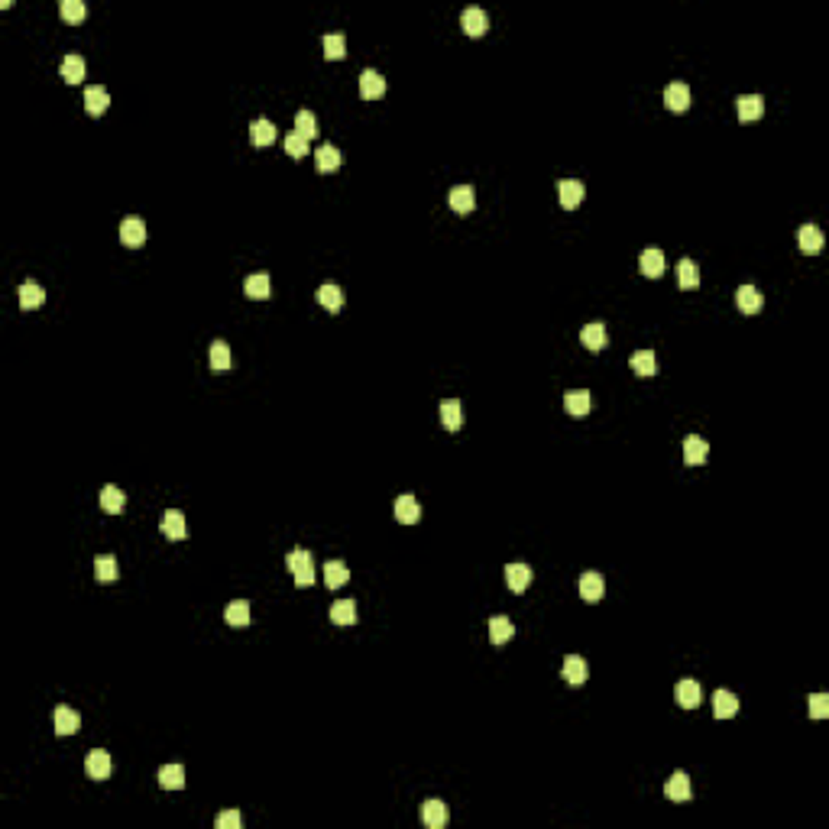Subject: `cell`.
Returning a JSON list of instances; mask_svg holds the SVG:
<instances>
[{
	"label": "cell",
	"mask_w": 829,
	"mask_h": 829,
	"mask_svg": "<svg viewBox=\"0 0 829 829\" xmlns=\"http://www.w3.org/2000/svg\"><path fill=\"white\" fill-rule=\"evenodd\" d=\"M233 366V356H231V347L224 344V340H214L211 344V369H217V373H224V369Z\"/></svg>",
	"instance_id": "41"
},
{
	"label": "cell",
	"mask_w": 829,
	"mask_h": 829,
	"mask_svg": "<svg viewBox=\"0 0 829 829\" xmlns=\"http://www.w3.org/2000/svg\"><path fill=\"white\" fill-rule=\"evenodd\" d=\"M250 139H253V146H272V143H276V127H272V120L250 123Z\"/></svg>",
	"instance_id": "30"
},
{
	"label": "cell",
	"mask_w": 829,
	"mask_h": 829,
	"mask_svg": "<svg viewBox=\"0 0 829 829\" xmlns=\"http://www.w3.org/2000/svg\"><path fill=\"white\" fill-rule=\"evenodd\" d=\"M677 703L683 709H697L703 703V687L697 680H680L677 683Z\"/></svg>",
	"instance_id": "15"
},
{
	"label": "cell",
	"mask_w": 829,
	"mask_h": 829,
	"mask_svg": "<svg viewBox=\"0 0 829 829\" xmlns=\"http://www.w3.org/2000/svg\"><path fill=\"white\" fill-rule=\"evenodd\" d=\"M347 580H350V570H347V564H344V561H330V564H324V584H327L330 590L344 586Z\"/></svg>",
	"instance_id": "36"
},
{
	"label": "cell",
	"mask_w": 829,
	"mask_h": 829,
	"mask_svg": "<svg viewBox=\"0 0 829 829\" xmlns=\"http://www.w3.org/2000/svg\"><path fill=\"white\" fill-rule=\"evenodd\" d=\"M62 78L69 81V85H78V81H85V59L81 55H65L62 59Z\"/></svg>",
	"instance_id": "29"
},
{
	"label": "cell",
	"mask_w": 829,
	"mask_h": 829,
	"mask_svg": "<svg viewBox=\"0 0 829 829\" xmlns=\"http://www.w3.org/2000/svg\"><path fill=\"white\" fill-rule=\"evenodd\" d=\"M100 506H104V512L117 515V512H123V506H127V496H123L117 486H104V489H100Z\"/></svg>",
	"instance_id": "40"
},
{
	"label": "cell",
	"mask_w": 829,
	"mask_h": 829,
	"mask_svg": "<svg viewBox=\"0 0 829 829\" xmlns=\"http://www.w3.org/2000/svg\"><path fill=\"white\" fill-rule=\"evenodd\" d=\"M451 813H447V804L444 800H424L422 804V823L431 829H444Z\"/></svg>",
	"instance_id": "4"
},
{
	"label": "cell",
	"mask_w": 829,
	"mask_h": 829,
	"mask_svg": "<svg viewBox=\"0 0 829 829\" xmlns=\"http://www.w3.org/2000/svg\"><path fill=\"white\" fill-rule=\"evenodd\" d=\"M94 576H98L100 584L117 580V557L114 554H100V557H94Z\"/></svg>",
	"instance_id": "39"
},
{
	"label": "cell",
	"mask_w": 829,
	"mask_h": 829,
	"mask_svg": "<svg viewBox=\"0 0 829 829\" xmlns=\"http://www.w3.org/2000/svg\"><path fill=\"white\" fill-rule=\"evenodd\" d=\"M557 195H561V204L567 207V211H574V207H580V201H584V182H576V178H564V182H557Z\"/></svg>",
	"instance_id": "12"
},
{
	"label": "cell",
	"mask_w": 829,
	"mask_h": 829,
	"mask_svg": "<svg viewBox=\"0 0 829 829\" xmlns=\"http://www.w3.org/2000/svg\"><path fill=\"white\" fill-rule=\"evenodd\" d=\"M713 713H716V719H729V716H736V713H738V700H736V693H729V690H716V693H713Z\"/></svg>",
	"instance_id": "26"
},
{
	"label": "cell",
	"mask_w": 829,
	"mask_h": 829,
	"mask_svg": "<svg viewBox=\"0 0 829 829\" xmlns=\"http://www.w3.org/2000/svg\"><path fill=\"white\" fill-rule=\"evenodd\" d=\"M224 619L231 622L233 629H243V625H250V603H246V599H237V603H231V606L224 609Z\"/></svg>",
	"instance_id": "38"
},
{
	"label": "cell",
	"mask_w": 829,
	"mask_h": 829,
	"mask_svg": "<svg viewBox=\"0 0 829 829\" xmlns=\"http://www.w3.org/2000/svg\"><path fill=\"white\" fill-rule=\"evenodd\" d=\"M42 301H46V292H42L33 279H26V282L20 285V308H23V311H33V308H39Z\"/></svg>",
	"instance_id": "31"
},
{
	"label": "cell",
	"mask_w": 829,
	"mask_h": 829,
	"mask_svg": "<svg viewBox=\"0 0 829 829\" xmlns=\"http://www.w3.org/2000/svg\"><path fill=\"white\" fill-rule=\"evenodd\" d=\"M677 285H680L683 292L700 289V269L693 266V260H680V266H677Z\"/></svg>",
	"instance_id": "35"
},
{
	"label": "cell",
	"mask_w": 829,
	"mask_h": 829,
	"mask_svg": "<svg viewBox=\"0 0 829 829\" xmlns=\"http://www.w3.org/2000/svg\"><path fill=\"white\" fill-rule=\"evenodd\" d=\"M120 240L127 246H143L146 243V224L139 221V217H127V221L120 224Z\"/></svg>",
	"instance_id": "17"
},
{
	"label": "cell",
	"mask_w": 829,
	"mask_h": 829,
	"mask_svg": "<svg viewBox=\"0 0 829 829\" xmlns=\"http://www.w3.org/2000/svg\"><path fill=\"white\" fill-rule=\"evenodd\" d=\"M360 94H363L366 100H379V98L385 94V78L379 75L376 69H366V71L360 75Z\"/></svg>",
	"instance_id": "11"
},
{
	"label": "cell",
	"mask_w": 829,
	"mask_h": 829,
	"mask_svg": "<svg viewBox=\"0 0 829 829\" xmlns=\"http://www.w3.org/2000/svg\"><path fill=\"white\" fill-rule=\"evenodd\" d=\"M52 729H55V736H75V732L81 729V716H78L71 707H55Z\"/></svg>",
	"instance_id": "3"
},
{
	"label": "cell",
	"mask_w": 829,
	"mask_h": 829,
	"mask_svg": "<svg viewBox=\"0 0 829 829\" xmlns=\"http://www.w3.org/2000/svg\"><path fill=\"white\" fill-rule=\"evenodd\" d=\"M330 622H337V625H354L356 622V603L354 599H337V603L330 606Z\"/></svg>",
	"instance_id": "33"
},
{
	"label": "cell",
	"mask_w": 829,
	"mask_h": 829,
	"mask_svg": "<svg viewBox=\"0 0 829 829\" xmlns=\"http://www.w3.org/2000/svg\"><path fill=\"white\" fill-rule=\"evenodd\" d=\"M736 305L742 315H758L761 308H765V295L755 289V285H742L736 292Z\"/></svg>",
	"instance_id": "5"
},
{
	"label": "cell",
	"mask_w": 829,
	"mask_h": 829,
	"mask_svg": "<svg viewBox=\"0 0 829 829\" xmlns=\"http://www.w3.org/2000/svg\"><path fill=\"white\" fill-rule=\"evenodd\" d=\"M159 787H166V791H182L185 787L182 765H166V768H159Z\"/></svg>",
	"instance_id": "34"
},
{
	"label": "cell",
	"mask_w": 829,
	"mask_h": 829,
	"mask_svg": "<svg viewBox=\"0 0 829 829\" xmlns=\"http://www.w3.org/2000/svg\"><path fill=\"white\" fill-rule=\"evenodd\" d=\"M736 104H738V120L742 123L758 120V117L765 114V98H761V94H742Z\"/></svg>",
	"instance_id": "16"
},
{
	"label": "cell",
	"mask_w": 829,
	"mask_h": 829,
	"mask_svg": "<svg viewBox=\"0 0 829 829\" xmlns=\"http://www.w3.org/2000/svg\"><path fill=\"white\" fill-rule=\"evenodd\" d=\"M447 204L457 211V214H470L476 207V192L470 188V185H457L451 195H447Z\"/></svg>",
	"instance_id": "14"
},
{
	"label": "cell",
	"mask_w": 829,
	"mask_h": 829,
	"mask_svg": "<svg viewBox=\"0 0 829 829\" xmlns=\"http://www.w3.org/2000/svg\"><path fill=\"white\" fill-rule=\"evenodd\" d=\"M603 593H606V580H603L596 570H586V574L580 576V596H584L586 603H599Z\"/></svg>",
	"instance_id": "9"
},
{
	"label": "cell",
	"mask_w": 829,
	"mask_h": 829,
	"mask_svg": "<svg viewBox=\"0 0 829 829\" xmlns=\"http://www.w3.org/2000/svg\"><path fill=\"white\" fill-rule=\"evenodd\" d=\"M590 405H593V399H590V392H567L564 395V408H567V414L570 418H584V414H590Z\"/></svg>",
	"instance_id": "24"
},
{
	"label": "cell",
	"mask_w": 829,
	"mask_h": 829,
	"mask_svg": "<svg viewBox=\"0 0 829 829\" xmlns=\"http://www.w3.org/2000/svg\"><path fill=\"white\" fill-rule=\"evenodd\" d=\"M85 771H88V777H94V781H108L110 771H114V761H110V755L104 752V748H94V752H88V758H85Z\"/></svg>",
	"instance_id": "2"
},
{
	"label": "cell",
	"mask_w": 829,
	"mask_h": 829,
	"mask_svg": "<svg viewBox=\"0 0 829 829\" xmlns=\"http://www.w3.org/2000/svg\"><path fill=\"white\" fill-rule=\"evenodd\" d=\"M709 457V444L700 434H690V438H683V460L690 463V467H700V463Z\"/></svg>",
	"instance_id": "13"
},
{
	"label": "cell",
	"mask_w": 829,
	"mask_h": 829,
	"mask_svg": "<svg viewBox=\"0 0 829 829\" xmlns=\"http://www.w3.org/2000/svg\"><path fill=\"white\" fill-rule=\"evenodd\" d=\"M243 292L250 295V298H269V276L266 272H256V276H246V282H243Z\"/></svg>",
	"instance_id": "42"
},
{
	"label": "cell",
	"mask_w": 829,
	"mask_h": 829,
	"mask_svg": "<svg viewBox=\"0 0 829 829\" xmlns=\"http://www.w3.org/2000/svg\"><path fill=\"white\" fill-rule=\"evenodd\" d=\"M810 716H813V719L829 716V697L826 693H813V697H810Z\"/></svg>",
	"instance_id": "48"
},
{
	"label": "cell",
	"mask_w": 829,
	"mask_h": 829,
	"mask_svg": "<svg viewBox=\"0 0 829 829\" xmlns=\"http://www.w3.org/2000/svg\"><path fill=\"white\" fill-rule=\"evenodd\" d=\"M797 243H800V250L810 253V256L820 253L823 250V231L816 227V224H804V227L797 231Z\"/></svg>",
	"instance_id": "18"
},
{
	"label": "cell",
	"mask_w": 829,
	"mask_h": 829,
	"mask_svg": "<svg viewBox=\"0 0 829 829\" xmlns=\"http://www.w3.org/2000/svg\"><path fill=\"white\" fill-rule=\"evenodd\" d=\"M243 826V816L237 813V810H224L221 816H217V829H240Z\"/></svg>",
	"instance_id": "49"
},
{
	"label": "cell",
	"mask_w": 829,
	"mask_h": 829,
	"mask_svg": "<svg viewBox=\"0 0 829 829\" xmlns=\"http://www.w3.org/2000/svg\"><path fill=\"white\" fill-rule=\"evenodd\" d=\"M340 162H344V156L337 153V146H330V143L318 146V153H315L318 172H334V169H340Z\"/></svg>",
	"instance_id": "27"
},
{
	"label": "cell",
	"mask_w": 829,
	"mask_h": 829,
	"mask_svg": "<svg viewBox=\"0 0 829 829\" xmlns=\"http://www.w3.org/2000/svg\"><path fill=\"white\" fill-rule=\"evenodd\" d=\"M395 518H399L402 525L418 522V518H422V506H418V499H414V496H399V499H395Z\"/></svg>",
	"instance_id": "23"
},
{
	"label": "cell",
	"mask_w": 829,
	"mask_h": 829,
	"mask_svg": "<svg viewBox=\"0 0 829 829\" xmlns=\"http://www.w3.org/2000/svg\"><path fill=\"white\" fill-rule=\"evenodd\" d=\"M506 584H509V590H512V593L528 590L531 567H528V564H509V567H506Z\"/></svg>",
	"instance_id": "20"
},
{
	"label": "cell",
	"mask_w": 829,
	"mask_h": 829,
	"mask_svg": "<svg viewBox=\"0 0 829 829\" xmlns=\"http://www.w3.org/2000/svg\"><path fill=\"white\" fill-rule=\"evenodd\" d=\"M664 108L674 110V114H683V110L690 108V88L680 85V81L668 85V88H664Z\"/></svg>",
	"instance_id": "6"
},
{
	"label": "cell",
	"mask_w": 829,
	"mask_h": 829,
	"mask_svg": "<svg viewBox=\"0 0 829 829\" xmlns=\"http://www.w3.org/2000/svg\"><path fill=\"white\" fill-rule=\"evenodd\" d=\"M285 153L292 156V159H305L308 156V139L298 137V133H289V137H285Z\"/></svg>",
	"instance_id": "47"
},
{
	"label": "cell",
	"mask_w": 829,
	"mask_h": 829,
	"mask_svg": "<svg viewBox=\"0 0 829 829\" xmlns=\"http://www.w3.org/2000/svg\"><path fill=\"white\" fill-rule=\"evenodd\" d=\"M512 635H515V625H512V622H509L506 615H492V619H489V638H492V645H506Z\"/></svg>",
	"instance_id": "32"
},
{
	"label": "cell",
	"mask_w": 829,
	"mask_h": 829,
	"mask_svg": "<svg viewBox=\"0 0 829 829\" xmlns=\"http://www.w3.org/2000/svg\"><path fill=\"white\" fill-rule=\"evenodd\" d=\"M441 424H444L447 431H460V424H463V408H460V402L457 399H444L441 402Z\"/></svg>",
	"instance_id": "22"
},
{
	"label": "cell",
	"mask_w": 829,
	"mask_h": 829,
	"mask_svg": "<svg viewBox=\"0 0 829 829\" xmlns=\"http://www.w3.org/2000/svg\"><path fill=\"white\" fill-rule=\"evenodd\" d=\"M59 13H62V20H69V23H81V20L88 16V7L81 4V0H62Z\"/></svg>",
	"instance_id": "46"
},
{
	"label": "cell",
	"mask_w": 829,
	"mask_h": 829,
	"mask_svg": "<svg viewBox=\"0 0 829 829\" xmlns=\"http://www.w3.org/2000/svg\"><path fill=\"white\" fill-rule=\"evenodd\" d=\"M632 369H635L638 376H654L658 373V363H654V354L651 350H638V354H632Z\"/></svg>",
	"instance_id": "43"
},
{
	"label": "cell",
	"mask_w": 829,
	"mask_h": 829,
	"mask_svg": "<svg viewBox=\"0 0 829 829\" xmlns=\"http://www.w3.org/2000/svg\"><path fill=\"white\" fill-rule=\"evenodd\" d=\"M162 535L172 538V541H182L185 535H188V525H185V515L178 512V509H169V512L162 515Z\"/></svg>",
	"instance_id": "19"
},
{
	"label": "cell",
	"mask_w": 829,
	"mask_h": 829,
	"mask_svg": "<svg viewBox=\"0 0 829 829\" xmlns=\"http://www.w3.org/2000/svg\"><path fill=\"white\" fill-rule=\"evenodd\" d=\"M638 269H642V276H648V279H661L664 276V253H661L658 246L645 250V253L638 256Z\"/></svg>",
	"instance_id": "10"
},
{
	"label": "cell",
	"mask_w": 829,
	"mask_h": 829,
	"mask_svg": "<svg viewBox=\"0 0 829 829\" xmlns=\"http://www.w3.org/2000/svg\"><path fill=\"white\" fill-rule=\"evenodd\" d=\"M586 674H590V668H586V661L580 658V654H567L564 658V680L567 683H584L586 680Z\"/></svg>",
	"instance_id": "25"
},
{
	"label": "cell",
	"mask_w": 829,
	"mask_h": 829,
	"mask_svg": "<svg viewBox=\"0 0 829 829\" xmlns=\"http://www.w3.org/2000/svg\"><path fill=\"white\" fill-rule=\"evenodd\" d=\"M580 340H584L586 350H603L606 347V327L603 324H586L584 330H580Z\"/></svg>",
	"instance_id": "37"
},
{
	"label": "cell",
	"mask_w": 829,
	"mask_h": 829,
	"mask_svg": "<svg viewBox=\"0 0 829 829\" xmlns=\"http://www.w3.org/2000/svg\"><path fill=\"white\" fill-rule=\"evenodd\" d=\"M347 55V39L340 36V33H330V36H324V59H344Z\"/></svg>",
	"instance_id": "45"
},
{
	"label": "cell",
	"mask_w": 829,
	"mask_h": 829,
	"mask_svg": "<svg viewBox=\"0 0 829 829\" xmlns=\"http://www.w3.org/2000/svg\"><path fill=\"white\" fill-rule=\"evenodd\" d=\"M318 301H321L327 311H340V308H344V289H340L337 282H324L321 289H318Z\"/></svg>",
	"instance_id": "28"
},
{
	"label": "cell",
	"mask_w": 829,
	"mask_h": 829,
	"mask_svg": "<svg viewBox=\"0 0 829 829\" xmlns=\"http://www.w3.org/2000/svg\"><path fill=\"white\" fill-rule=\"evenodd\" d=\"M285 564H289V570L295 574V586H311L315 584V561H311V554L308 551H301V547L298 551H292Z\"/></svg>",
	"instance_id": "1"
},
{
	"label": "cell",
	"mask_w": 829,
	"mask_h": 829,
	"mask_svg": "<svg viewBox=\"0 0 829 829\" xmlns=\"http://www.w3.org/2000/svg\"><path fill=\"white\" fill-rule=\"evenodd\" d=\"M460 26H463L467 36H483L486 26H489V16H486V10H480V7H467L460 13Z\"/></svg>",
	"instance_id": "8"
},
{
	"label": "cell",
	"mask_w": 829,
	"mask_h": 829,
	"mask_svg": "<svg viewBox=\"0 0 829 829\" xmlns=\"http://www.w3.org/2000/svg\"><path fill=\"white\" fill-rule=\"evenodd\" d=\"M690 777L683 775V771H674V775L668 777V784H664V797L674 800V804H683V800H690Z\"/></svg>",
	"instance_id": "7"
},
{
	"label": "cell",
	"mask_w": 829,
	"mask_h": 829,
	"mask_svg": "<svg viewBox=\"0 0 829 829\" xmlns=\"http://www.w3.org/2000/svg\"><path fill=\"white\" fill-rule=\"evenodd\" d=\"M295 133L305 139H315L318 137V120L311 110H298V117H295Z\"/></svg>",
	"instance_id": "44"
},
{
	"label": "cell",
	"mask_w": 829,
	"mask_h": 829,
	"mask_svg": "<svg viewBox=\"0 0 829 829\" xmlns=\"http://www.w3.org/2000/svg\"><path fill=\"white\" fill-rule=\"evenodd\" d=\"M108 108H110V94L104 91L100 85H91V88H88V91H85V110H88V114H91V117H100Z\"/></svg>",
	"instance_id": "21"
}]
</instances>
